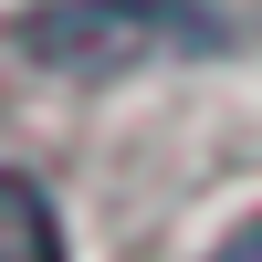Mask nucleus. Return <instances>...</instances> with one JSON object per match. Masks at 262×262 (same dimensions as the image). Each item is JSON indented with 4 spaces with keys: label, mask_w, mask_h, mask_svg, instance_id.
I'll return each mask as SVG.
<instances>
[{
    "label": "nucleus",
    "mask_w": 262,
    "mask_h": 262,
    "mask_svg": "<svg viewBox=\"0 0 262 262\" xmlns=\"http://www.w3.org/2000/svg\"><path fill=\"white\" fill-rule=\"evenodd\" d=\"M11 42L53 74H137V63L221 53L231 21L210 0H21Z\"/></svg>",
    "instance_id": "obj_1"
},
{
    "label": "nucleus",
    "mask_w": 262,
    "mask_h": 262,
    "mask_svg": "<svg viewBox=\"0 0 262 262\" xmlns=\"http://www.w3.org/2000/svg\"><path fill=\"white\" fill-rule=\"evenodd\" d=\"M0 262H63V221L42 200V179H0Z\"/></svg>",
    "instance_id": "obj_2"
},
{
    "label": "nucleus",
    "mask_w": 262,
    "mask_h": 262,
    "mask_svg": "<svg viewBox=\"0 0 262 262\" xmlns=\"http://www.w3.org/2000/svg\"><path fill=\"white\" fill-rule=\"evenodd\" d=\"M210 262H262V221H252V231H231V242L210 252Z\"/></svg>",
    "instance_id": "obj_3"
}]
</instances>
